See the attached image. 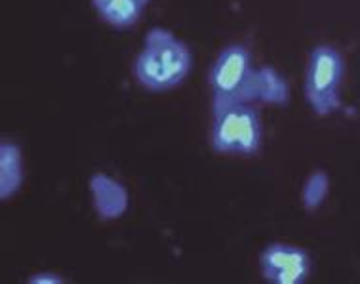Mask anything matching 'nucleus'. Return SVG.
Segmentation results:
<instances>
[{
    "label": "nucleus",
    "mask_w": 360,
    "mask_h": 284,
    "mask_svg": "<svg viewBox=\"0 0 360 284\" xmlns=\"http://www.w3.org/2000/svg\"><path fill=\"white\" fill-rule=\"evenodd\" d=\"M210 143L219 155L254 157L262 149V115L254 103H229L212 109Z\"/></svg>",
    "instance_id": "7ed1b4c3"
},
{
    "label": "nucleus",
    "mask_w": 360,
    "mask_h": 284,
    "mask_svg": "<svg viewBox=\"0 0 360 284\" xmlns=\"http://www.w3.org/2000/svg\"><path fill=\"white\" fill-rule=\"evenodd\" d=\"M212 90V109L229 103L282 101L286 84L267 67H256L254 56L244 44H227L217 53L208 73Z\"/></svg>",
    "instance_id": "f257e3e1"
},
{
    "label": "nucleus",
    "mask_w": 360,
    "mask_h": 284,
    "mask_svg": "<svg viewBox=\"0 0 360 284\" xmlns=\"http://www.w3.org/2000/svg\"><path fill=\"white\" fill-rule=\"evenodd\" d=\"M92 4L99 18L115 29H130L145 12L138 0H92Z\"/></svg>",
    "instance_id": "423d86ee"
},
{
    "label": "nucleus",
    "mask_w": 360,
    "mask_h": 284,
    "mask_svg": "<svg viewBox=\"0 0 360 284\" xmlns=\"http://www.w3.org/2000/svg\"><path fill=\"white\" fill-rule=\"evenodd\" d=\"M193 69V52L170 29L153 27L134 61V77L149 92H168L184 84Z\"/></svg>",
    "instance_id": "f03ea898"
},
{
    "label": "nucleus",
    "mask_w": 360,
    "mask_h": 284,
    "mask_svg": "<svg viewBox=\"0 0 360 284\" xmlns=\"http://www.w3.org/2000/svg\"><path fill=\"white\" fill-rule=\"evenodd\" d=\"M0 166H2V178H0V197L6 200L18 191L23 181V157L21 149L12 141L0 143Z\"/></svg>",
    "instance_id": "0eeeda50"
},
{
    "label": "nucleus",
    "mask_w": 360,
    "mask_h": 284,
    "mask_svg": "<svg viewBox=\"0 0 360 284\" xmlns=\"http://www.w3.org/2000/svg\"><path fill=\"white\" fill-rule=\"evenodd\" d=\"M138 2H139V4H141V6H143V8H147V6H149V4H151V0H138Z\"/></svg>",
    "instance_id": "1a4fd4ad"
},
{
    "label": "nucleus",
    "mask_w": 360,
    "mask_h": 284,
    "mask_svg": "<svg viewBox=\"0 0 360 284\" xmlns=\"http://www.w3.org/2000/svg\"><path fill=\"white\" fill-rule=\"evenodd\" d=\"M345 71V60L338 48L319 44L311 50L305 71V99L314 115L326 117L340 109Z\"/></svg>",
    "instance_id": "20e7f679"
},
{
    "label": "nucleus",
    "mask_w": 360,
    "mask_h": 284,
    "mask_svg": "<svg viewBox=\"0 0 360 284\" xmlns=\"http://www.w3.org/2000/svg\"><path fill=\"white\" fill-rule=\"evenodd\" d=\"M265 280L273 284H303L313 273V259L302 246L273 243L259 258Z\"/></svg>",
    "instance_id": "39448f33"
},
{
    "label": "nucleus",
    "mask_w": 360,
    "mask_h": 284,
    "mask_svg": "<svg viewBox=\"0 0 360 284\" xmlns=\"http://www.w3.org/2000/svg\"><path fill=\"white\" fill-rule=\"evenodd\" d=\"M29 283H63V278H59V275H52V273H40V275H34V277L29 278Z\"/></svg>",
    "instance_id": "6e6552de"
}]
</instances>
